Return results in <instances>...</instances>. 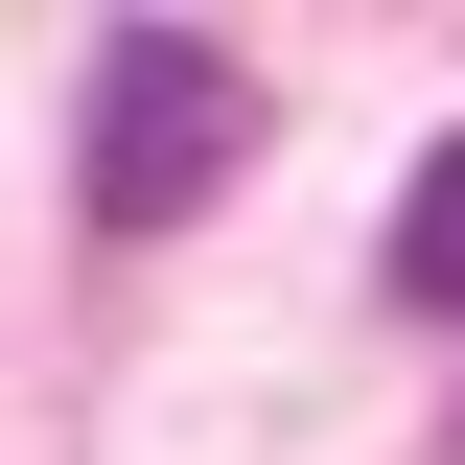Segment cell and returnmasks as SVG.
Returning a JSON list of instances; mask_svg holds the SVG:
<instances>
[{"label":"cell","instance_id":"obj_1","mask_svg":"<svg viewBox=\"0 0 465 465\" xmlns=\"http://www.w3.org/2000/svg\"><path fill=\"white\" fill-rule=\"evenodd\" d=\"M232 140H256V94H232L210 24H116V47H94V116H70V210H94V232H186L232 186Z\"/></svg>","mask_w":465,"mask_h":465},{"label":"cell","instance_id":"obj_2","mask_svg":"<svg viewBox=\"0 0 465 465\" xmlns=\"http://www.w3.org/2000/svg\"><path fill=\"white\" fill-rule=\"evenodd\" d=\"M372 302H396V326H465V140H419L396 232H372Z\"/></svg>","mask_w":465,"mask_h":465}]
</instances>
